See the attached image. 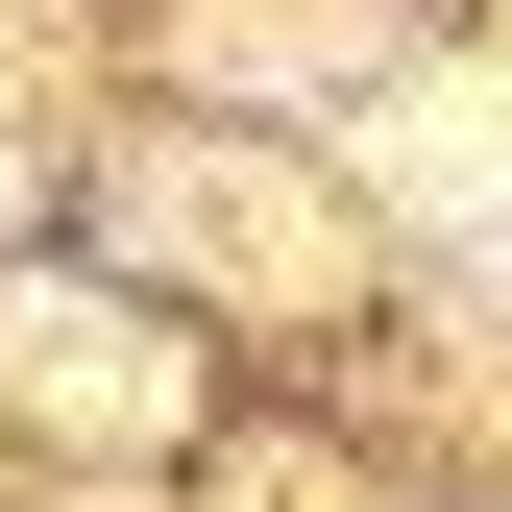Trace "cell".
Segmentation results:
<instances>
[{
  "instance_id": "cell-1",
  "label": "cell",
  "mask_w": 512,
  "mask_h": 512,
  "mask_svg": "<svg viewBox=\"0 0 512 512\" xmlns=\"http://www.w3.org/2000/svg\"><path fill=\"white\" fill-rule=\"evenodd\" d=\"M0 342H25V391H49V415H147V342H122V317H49V293H25Z\"/></svg>"
}]
</instances>
